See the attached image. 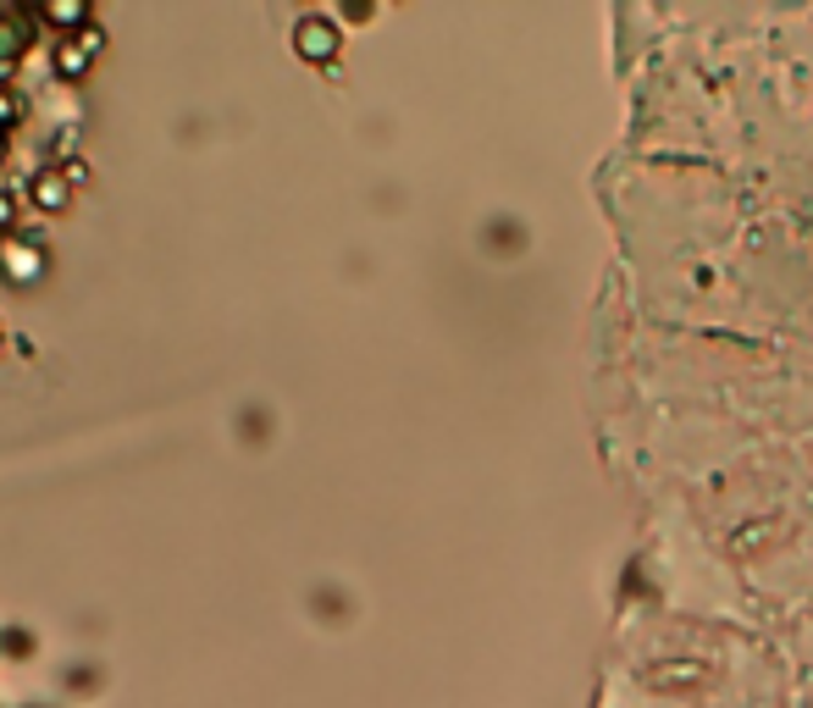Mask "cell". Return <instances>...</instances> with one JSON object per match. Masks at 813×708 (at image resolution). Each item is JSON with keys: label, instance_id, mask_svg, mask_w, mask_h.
<instances>
[{"label": "cell", "instance_id": "obj_1", "mask_svg": "<svg viewBox=\"0 0 813 708\" xmlns=\"http://www.w3.org/2000/svg\"><path fill=\"white\" fill-rule=\"evenodd\" d=\"M332 45H338V34H332L327 23H305V28H299V50H305L310 61H327Z\"/></svg>", "mask_w": 813, "mask_h": 708}, {"label": "cell", "instance_id": "obj_2", "mask_svg": "<svg viewBox=\"0 0 813 708\" xmlns=\"http://www.w3.org/2000/svg\"><path fill=\"white\" fill-rule=\"evenodd\" d=\"M7 272H12V278H34V272H39V249L12 244V249H7Z\"/></svg>", "mask_w": 813, "mask_h": 708}, {"label": "cell", "instance_id": "obj_3", "mask_svg": "<svg viewBox=\"0 0 813 708\" xmlns=\"http://www.w3.org/2000/svg\"><path fill=\"white\" fill-rule=\"evenodd\" d=\"M61 200H67V184H39V205H50V211H56Z\"/></svg>", "mask_w": 813, "mask_h": 708}, {"label": "cell", "instance_id": "obj_4", "mask_svg": "<svg viewBox=\"0 0 813 708\" xmlns=\"http://www.w3.org/2000/svg\"><path fill=\"white\" fill-rule=\"evenodd\" d=\"M12 117H17V106H12L7 95H0V122H12Z\"/></svg>", "mask_w": 813, "mask_h": 708}, {"label": "cell", "instance_id": "obj_5", "mask_svg": "<svg viewBox=\"0 0 813 708\" xmlns=\"http://www.w3.org/2000/svg\"><path fill=\"white\" fill-rule=\"evenodd\" d=\"M12 216V205H7V194H0V222H7Z\"/></svg>", "mask_w": 813, "mask_h": 708}, {"label": "cell", "instance_id": "obj_6", "mask_svg": "<svg viewBox=\"0 0 813 708\" xmlns=\"http://www.w3.org/2000/svg\"><path fill=\"white\" fill-rule=\"evenodd\" d=\"M0 155H7V139H0Z\"/></svg>", "mask_w": 813, "mask_h": 708}]
</instances>
